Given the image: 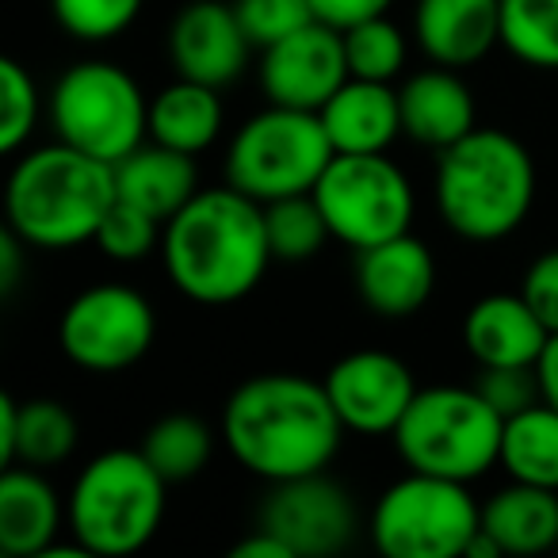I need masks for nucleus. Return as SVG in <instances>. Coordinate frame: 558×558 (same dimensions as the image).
<instances>
[{
	"instance_id": "1",
	"label": "nucleus",
	"mask_w": 558,
	"mask_h": 558,
	"mask_svg": "<svg viewBox=\"0 0 558 558\" xmlns=\"http://www.w3.org/2000/svg\"><path fill=\"white\" fill-rule=\"evenodd\" d=\"M344 433L326 383L295 372L253 375L222 405L226 451L268 486L329 471Z\"/></svg>"
},
{
	"instance_id": "2",
	"label": "nucleus",
	"mask_w": 558,
	"mask_h": 558,
	"mask_svg": "<svg viewBox=\"0 0 558 558\" xmlns=\"http://www.w3.org/2000/svg\"><path fill=\"white\" fill-rule=\"evenodd\" d=\"M276 260L264 226V203L233 184L199 187L165 222L161 264L169 283L199 306L241 303L260 288Z\"/></svg>"
},
{
	"instance_id": "3",
	"label": "nucleus",
	"mask_w": 558,
	"mask_h": 558,
	"mask_svg": "<svg viewBox=\"0 0 558 558\" xmlns=\"http://www.w3.org/2000/svg\"><path fill=\"white\" fill-rule=\"evenodd\" d=\"M535 161L520 138L497 126H474L436 161V215L456 238L489 245L524 226L535 203Z\"/></svg>"
},
{
	"instance_id": "4",
	"label": "nucleus",
	"mask_w": 558,
	"mask_h": 558,
	"mask_svg": "<svg viewBox=\"0 0 558 558\" xmlns=\"http://www.w3.org/2000/svg\"><path fill=\"white\" fill-rule=\"evenodd\" d=\"M116 199V165L54 138L12 165L4 218L32 248H77L96 241Z\"/></svg>"
},
{
	"instance_id": "5",
	"label": "nucleus",
	"mask_w": 558,
	"mask_h": 558,
	"mask_svg": "<svg viewBox=\"0 0 558 558\" xmlns=\"http://www.w3.org/2000/svg\"><path fill=\"white\" fill-rule=\"evenodd\" d=\"M169 482L142 448L100 451L73 478L65 497V532L100 558L138 555L157 535Z\"/></svg>"
},
{
	"instance_id": "6",
	"label": "nucleus",
	"mask_w": 558,
	"mask_h": 558,
	"mask_svg": "<svg viewBox=\"0 0 558 558\" xmlns=\"http://www.w3.org/2000/svg\"><path fill=\"white\" fill-rule=\"evenodd\" d=\"M505 417L478 387H428L395 428V448L405 471L474 482L501 459Z\"/></svg>"
},
{
	"instance_id": "7",
	"label": "nucleus",
	"mask_w": 558,
	"mask_h": 558,
	"mask_svg": "<svg viewBox=\"0 0 558 558\" xmlns=\"http://www.w3.org/2000/svg\"><path fill=\"white\" fill-rule=\"evenodd\" d=\"M333 154L318 111L268 104L233 131L226 146V184L268 207L314 192Z\"/></svg>"
},
{
	"instance_id": "8",
	"label": "nucleus",
	"mask_w": 558,
	"mask_h": 558,
	"mask_svg": "<svg viewBox=\"0 0 558 558\" xmlns=\"http://www.w3.org/2000/svg\"><path fill=\"white\" fill-rule=\"evenodd\" d=\"M47 119L58 142L119 165L149 138V100L116 62L88 58L54 81Z\"/></svg>"
},
{
	"instance_id": "9",
	"label": "nucleus",
	"mask_w": 558,
	"mask_h": 558,
	"mask_svg": "<svg viewBox=\"0 0 558 558\" xmlns=\"http://www.w3.org/2000/svg\"><path fill=\"white\" fill-rule=\"evenodd\" d=\"M471 482L405 471L372 505L367 532L387 558H459L482 527Z\"/></svg>"
},
{
	"instance_id": "10",
	"label": "nucleus",
	"mask_w": 558,
	"mask_h": 558,
	"mask_svg": "<svg viewBox=\"0 0 558 558\" xmlns=\"http://www.w3.org/2000/svg\"><path fill=\"white\" fill-rule=\"evenodd\" d=\"M322 215L341 245L372 248L398 233H410L417 195L398 161L387 154H333L314 184Z\"/></svg>"
},
{
	"instance_id": "11",
	"label": "nucleus",
	"mask_w": 558,
	"mask_h": 558,
	"mask_svg": "<svg viewBox=\"0 0 558 558\" xmlns=\"http://www.w3.org/2000/svg\"><path fill=\"white\" fill-rule=\"evenodd\" d=\"M157 337V314L142 291L126 283L85 288L58 322V344L81 372L111 375L134 367Z\"/></svg>"
},
{
	"instance_id": "12",
	"label": "nucleus",
	"mask_w": 558,
	"mask_h": 558,
	"mask_svg": "<svg viewBox=\"0 0 558 558\" xmlns=\"http://www.w3.org/2000/svg\"><path fill=\"white\" fill-rule=\"evenodd\" d=\"M260 527L279 535L295 558H329L356 539L360 512L349 489L322 471L271 482L260 505Z\"/></svg>"
},
{
	"instance_id": "13",
	"label": "nucleus",
	"mask_w": 558,
	"mask_h": 558,
	"mask_svg": "<svg viewBox=\"0 0 558 558\" xmlns=\"http://www.w3.org/2000/svg\"><path fill=\"white\" fill-rule=\"evenodd\" d=\"M349 77L344 35L322 20H311L306 27L264 47L260 65H256L264 100L303 111H322Z\"/></svg>"
},
{
	"instance_id": "14",
	"label": "nucleus",
	"mask_w": 558,
	"mask_h": 558,
	"mask_svg": "<svg viewBox=\"0 0 558 558\" xmlns=\"http://www.w3.org/2000/svg\"><path fill=\"white\" fill-rule=\"evenodd\" d=\"M322 383L341 425L356 436H395L398 421L417 398L410 364L383 349L349 352L329 367Z\"/></svg>"
},
{
	"instance_id": "15",
	"label": "nucleus",
	"mask_w": 558,
	"mask_h": 558,
	"mask_svg": "<svg viewBox=\"0 0 558 558\" xmlns=\"http://www.w3.org/2000/svg\"><path fill=\"white\" fill-rule=\"evenodd\" d=\"M253 50L238 12L226 0H192L169 24V62L177 77L226 88L245 73Z\"/></svg>"
},
{
	"instance_id": "16",
	"label": "nucleus",
	"mask_w": 558,
	"mask_h": 558,
	"mask_svg": "<svg viewBox=\"0 0 558 558\" xmlns=\"http://www.w3.org/2000/svg\"><path fill=\"white\" fill-rule=\"evenodd\" d=\"M436 291V260L413 233H398L356 253V295L387 322L413 318Z\"/></svg>"
},
{
	"instance_id": "17",
	"label": "nucleus",
	"mask_w": 558,
	"mask_h": 558,
	"mask_svg": "<svg viewBox=\"0 0 558 558\" xmlns=\"http://www.w3.org/2000/svg\"><path fill=\"white\" fill-rule=\"evenodd\" d=\"M413 43L433 65L466 70L501 47V0H417Z\"/></svg>"
},
{
	"instance_id": "18",
	"label": "nucleus",
	"mask_w": 558,
	"mask_h": 558,
	"mask_svg": "<svg viewBox=\"0 0 558 558\" xmlns=\"http://www.w3.org/2000/svg\"><path fill=\"white\" fill-rule=\"evenodd\" d=\"M398 108H402V138L436 149V154L456 146L478 126L471 85L448 65L410 73L398 85Z\"/></svg>"
},
{
	"instance_id": "19",
	"label": "nucleus",
	"mask_w": 558,
	"mask_h": 558,
	"mask_svg": "<svg viewBox=\"0 0 558 558\" xmlns=\"http://www.w3.org/2000/svg\"><path fill=\"white\" fill-rule=\"evenodd\" d=\"M547 341L550 329L520 291L478 299L463 318V344L478 367H535Z\"/></svg>"
},
{
	"instance_id": "20",
	"label": "nucleus",
	"mask_w": 558,
	"mask_h": 558,
	"mask_svg": "<svg viewBox=\"0 0 558 558\" xmlns=\"http://www.w3.org/2000/svg\"><path fill=\"white\" fill-rule=\"evenodd\" d=\"M65 527V505L39 466H4L0 474V550L43 558Z\"/></svg>"
},
{
	"instance_id": "21",
	"label": "nucleus",
	"mask_w": 558,
	"mask_h": 558,
	"mask_svg": "<svg viewBox=\"0 0 558 558\" xmlns=\"http://www.w3.org/2000/svg\"><path fill=\"white\" fill-rule=\"evenodd\" d=\"M318 116L337 154H387L402 138L398 88L387 81L349 77Z\"/></svg>"
},
{
	"instance_id": "22",
	"label": "nucleus",
	"mask_w": 558,
	"mask_h": 558,
	"mask_svg": "<svg viewBox=\"0 0 558 558\" xmlns=\"http://www.w3.org/2000/svg\"><path fill=\"white\" fill-rule=\"evenodd\" d=\"M199 192V169L192 154H180L161 142H142L134 154L116 165V195L138 210L169 222L192 195Z\"/></svg>"
},
{
	"instance_id": "23",
	"label": "nucleus",
	"mask_w": 558,
	"mask_h": 558,
	"mask_svg": "<svg viewBox=\"0 0 558 558\" xmlns=\"http://www.w3.org/2000/svg\"><path fill=\"white\" fill-rule=\"evenodd\" d=\"M482 532L501 555H543L558 547V489L512 482L482 505Z\"/></svg>"
},
{
	"instance_id": "24",
	"label": "nucleus",
	"mask_w": 558,
	"mask_h": 558,
	"mask_svg": "<svg viewBox=\"0 0 558 558\" xmlns=\"http://www.w3.org/2000/svg\"><path fill=\"white\" fill-rule=\"evenodd\" d=\"M222 88L177 77L149 100V138L180 154L199 157L222 138Z\"/></svg>"
},
{
	"instance_id": "25",
	"label": "nucleus",
	"mask_w": 558,
	"mask_h": 558,
	"mask_svg": "<svg viewBox=\"0 0 558 558\" xmlns=\"http://www.w3.org/2000/svg\"><path fill=\"white\" fill-rule=\"evenodd\" d=\"M512 482L558 489V410L550 402H535L527 410L505 417L501 459H497Z\"/></svg>"
},
{
	"instance_id": "26",
	"label": "nucleus",
	"mask_w": 558,
	"mask_h": 558,
	"mask_svg": "<svg viewBox=\"0 0 558 558\" xmlns=\"http://www.w3.org/2000/svg\"><path fill=\"white\" fill-rule=\"evenodd\" d=\"M142 456L157 466L165 482H187L195 474L207 471L210 456H215V433L207 421L192 417V413H169V417L154 421L142 436Z\"/></svg>"
},
{
	"instance_id": "27",
	"label": "nucleus",
	"mask_w": 558,
	"mask_h": 558,
	"mask_svg": "<svg viewBox=\"0 0 558 558\" xmlns=\"http://www.w3.org/2000/svg\"><path fill=\"white\" fill-rule=\"evenodd\" d=\"M77 417L70 405L54 402V398H27L20 402V425H16V451H12V466H58L73 456L77 448Z\"/></svg>"
},
{
	"instance_id": "28",
	"label": "nucleus",
	"mask_w": 558,
	"mask_h": 558,
	"mask_svg": "<svg viewBox=\"0 0 558 558\" xmlns=\"http://www.w3.org/2000/svg\"><path fill=\"white\" fill-rule=\"evenodd\" d=\"M264 226H268L271 256L283 264L314 260V256L326 248V241L333 238L318 199H314V192L268 203V207H264Z\"/></svg>"
},
{
	"instance_id": "29",
	"label": "nucleus",
	"mask_w": 558,
	"mask_h": 558,
	"mask_svg": "<svg viewBox=\"0 0 558 558\" xmlns=\"http://www.w3.org/2000/svg\"><path fill=\"white\" fill-rule=\"evenodd\" d=\"M501 47L532 70H558V0H501Z\"/></svg>"
},
{
	"instance_id": "30",
	"label": "nucleus",
	"mask_w": 558,
	"mask_h": 558,
	"mask_svg": "<svg viewBox=\"0 0 558 558\" xmlns=\"http://www.w3.org/2000/svg\"><path fill=\"white\" fill-rule=\"evenodd\" d=\"M344 58H349V73L364 81H387L395 85L398 73L405 70L410 58V39L390 16H372L364 24L344 27Z\"/></svg>"
},
{
	"instance_id": "31",
	"label": "nucleus",
	"mask_w": 558,
	"mask_h": 558,
	"mask_svg": "<svg viewBox=\"0 0 558 558\" xmlns=\"http://www.w3.org/2000/svg\"><path fill=\"white\" fill-rule=\"evenodd\" d=\"M146 0H50V16L70 39L100 47L131 32Z\"/></svg>"
},
{
	"instance_id": "32",
	"label": "nucleus",
	"mask_w": 558,
	"mask_h": 558,
	"mask_svg": "<svg viewBox=\"0 0 558 558\" xmlns=\"http://www.w3.org/2000/svg\"><path fill=\"white\" fill-rule=\"evenodd\" d=\"M43 116V96L27 65L16 58H0V149L20 154L32 142Z\"/></svg>"
},
{
	"instance_id": "33",
	"label": "nucleus",
	"mask_w": 558,
	"mask_h": 558,
	"mask_svg": "<svg viewBox=\"0 0 558 558\" xmlns=\"http://www.w3.org/2000/svg\"><path fill=\"white\" fill-rule=\"evenodd\" d=\"M161 233L165 222H157L154 215L138 210L134 203L116 199L104 215L100 230H96V248L116 264H138L154 248H161Z\"/></svg>"
},
{
	"instance_id": "34",
	"label": "nucleus",
	"mask_w": 558,
	"mask_h": 558,
	"mask_svg": "<svg viewBox=\"0 0 558 558\" xmlns=\"http://www.w3.org/2000/svg\"><path fill=\"white\" fill-rule=\"evenodd\" d=\"M230 4L256 50L271 47L314 20L311 0H230Z\"/></svg>"
},
{
	"instance_id": "35",
	"label": "nucleus",
	"mask_w": 558,
	"mask_h": 558,
	"mask_svg": "<svg viewBox=\"0 0 558 558\" xmlns=\"http://www.w3.org/2000/svg\"><path fill=\"white\" fill-rule=\"evenodd\" d=\"M474 387L501 417H512V413L543 402L539 372L535 367H478V383Z\"/></svg>"
},
{
	"instance_id": "36",
	"label": "nucleus",
	"mask_w": 558,
	"mask_h": 558,
	"mask_svg": "<svg viewBox=\"0 0 558 558\" xmlns=\"http://www.w3.org/2000/svg\"><path fill=\"white\" fill-rule=\"evenodd\" d=\"M520 295L539 314L543 326L558 333V248H547L527 264L524 279H520Z\"/></svg>"
},
{
	"instance_id": "37",
	"label": "nucleus",
	"mask_w": 558,
	"mask_h": 558,
	"mask_svg": "<svg viewBox=\"0 0 558 558\" xmlns=\"http://www.w3.org/2000/svg\"><path fill=\"white\" fill-rule=\"evenodd\" d=\"M390 4H395V0H311L314 20L337 27V32H344V27H352V24H364V20H372V16H387Z\"/></svg>"
},
{
	"instance_id": "38",
	"label": "nucleus",
	"mask_w": 558,
	"mask_h": 558,
	"mask_svg": "<svg viewBox=\"0 0 558 558\" xmlns=\"http://www.w3.org/2000/svg\"><path fill=\"white\" fill-rule=\"evenodd\" d=\"M27 248L32 245L12 226H4V233H0V295H16L20 279H24Z\"/></svg>"
},
{
	"instance_id": "39",
	"label": "nucleus",
	"mask_w": 558,
	"mask_h": 558,
	"mask_svg": "<svg viewBox=\"0 0 558 558\" xmlns=\"http://www.w3.org/2000/svg\"><path fill=\"white\" fill-rule=\"evenodd\" d=\"M230 555L233 558H295L288 543L279 539V535H271L268 527H260V524H256L253 532L245 535V539L233 543Z\"/></svg>"
},
{
	"instance_id": "40",
	"label": "nucleus",
	"mask_w": 558,
	"mask_h": 558,
	"mask_svg": "<svg viewBox=\"0 0 558 558\" xmlns=\"http://www.w3.org/2000/svg\"><path fill=\"white\" fill-rule=\"evenodd\" d=\"M16 425H20V402L12 395H0V463L12 466L16 451Z\"/></svg>"
},
{
	"instance_id": "41",
	"label": "nucleus",
	"mask_w": 558,
	"mask_h": 558,
	"mask_svg": "<svg viewBox=\"0 0 558 558\" xmlns=\"http://www.w3.org/2000/svg\"><path fill=\"white\" fill-rule=\"evenodd\" d=\"M535 372H539L543 402H550L558 410V333H550V341H547V349H543Z\"/></svg>"
}]
</instances>
